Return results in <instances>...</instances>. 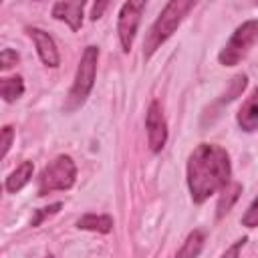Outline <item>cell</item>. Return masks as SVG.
Here are the masks:
<instances>
[{
    "mask_svg": "<svg viewBox=\"0 0 258 258\" xmlns=\"http://www.w3.org/2000/svg\"><path fill=\"white\" fill-rule=\"evenodd\" d=\"M246 242H248V238L246 236H242L240 240H236L230 248H226V252L220 256V258H240V252H242V248L246 246Z\"/></svg>",
    "mask_w": 258,
    "mask_h": 258,
    "instance_id": "20",
    "label": "cell"
},
{
    "mask_svg": "<svg viewBox=\"0 0 258 258\" xmlns=\"http://www.w3.org/2000/svg\"><path fill=\"white\" fill-rule=\"evenodd\" d=\"M258 40V18H250L242 22L230 36V40L224 44V48L218 54L220 64L224 67H236L250 50V46Z\"/></svg>",
    "mask_w": 258,
    "mask_h": 258,
    "instance_id": "5",
    "label": "cell"
},
{
    "mask_svg": "<svg viewBox=\"0 0 258 258\" xmlns=\"http://www.w3.org/2000/svg\"><path fill=\"white\" fill-rule=\"evenodd\" d=\"M79 230H89L97 234H109L113 230V218L107 214H85L77 220Z\"/></svg>",
    "mask_w": 258,
    "mask_h": 258,
    "instance_id": "11",
    "label": "cell"
},
{
    "mask_svg": "<svg viewBox=\"0 0 258 258\" xmlns=\"http://www.w3.org/2000/svg\"><path fill=\"white\" fill-rule=\"evenodd\" d=\"M240 222L246 228H258V196L252 200V204L248 206V210L244 212V216H242Z\"/></svg>",
    "mask_w": 258,
    "mask_h": 258,
    "instance_id": "16",
    "label": "cell"
},
{
    "mask_svg": "<svg viewBox=\"0 0 258 258\" xmlns=\"http://www.w3.org/2000/svg\"><path fill=\"white\" fill-rule=\"evenodd\" d=\"M145 129H147V143L153 153H159L167 141V123L163 117V109L157 101H153L145 113Z\"/></svg>",
    "mask_w": 258,
    "mask_h": 258,
    "instance_id": "7",
    "label": "cell"
},
{
    "mask_svg": "<svg viewBox=\"0 0 258 258\" xmlns=\"http://www.w3.org/2000/svg\"><path fill=\"white\" fill-rule=\"evenodd\" d=\"M194 8V0H171L163 6L159 16L149 26L145 40H143V58L149 60L153 52L177 30L181 20L187 16V12Z\"/></svg>",
    "mask_w": 258,
    "mask_h": 258,
    "instance_id": "2",
    "label": "cell"
},
{
    "mask_svg": "<svg viewBox=\"0 0 258 258\" xmlns=\"http://www.w3.org/2000/svg\"><path fill=\"white\" fill-rule=\"evenodd\" d=\"M242 194V185L240 183H228L224 189H222V196H220V202H218V218H222L224 214L230 212V208L234 206V202L238 200V196Z\"/></svg>",
    "mask_w": 258,
    "mask_h": 258,
    "instance_id": "15",
    "label": "cell"
},
{
    "mask_svg": "<svg viewBox=\"0 0 258 258\" xmlns=\"http://www.w3.org/2000/svg\"><path fill=\"white\" fill-rule=\"evenodd\" d=\"M32 171H34L32 161H22V163H20L8 177H6V183H4L6 191H8V194H16V191H20V189L30 181Z\"/></svg>",
    "mask_w": 258,
    "mask_h": 258,
    "instance_id": "12",
    "label": "cell"
},
{
    "mask_svg": "<svg viewBox=\"0 0 258 258\" xmlns=\"http://www.w3.org/2000/svg\"><path fill=\"white\" fill-rule=\"evenodd\" d=\"M18 52L16 50H12V48H4L2 52H0V69L2 71H8L10 67H14L16 62H18Z\"/></svg>",
    "mask_w": 258,
    "mask_h": 258,
    "instance_id": "18",
    "label": "cell"
},
{
    "mask_svg": "<svg viewBox=\"0 0 258 258\" xmlns=\"http://www.w3.org/2000/svg\"><path fill=\"white\" fill-rule=\"evenodd\" d=\"M97 60H99V48L97 46H87L81 54V60H79V67H77V75H75V81H73V87L67 95V101L62 105V109L67 113H73L77 111L85 101L87 97L91 95L93 91V85H95V77H97Z\"/></svg>",
    "mask_w": 258,
    "mask_h": 258,
    "instance_id": "3",
    "label": "cell"
},
{
    "mask_svg": "<svg viewBox=\"0 0 258 258\" xmlns=\"http://www.w3.org/2000/svg\"><path fill=\"white\" fill-rule=\"evenodd\" d=\"M24 93V81L22 77H6V79H0V95L6 103H14L22 97Z\"/></svg>",
    "mask_w": 258,
    "mask_h": 258,
    "instance_id": "14",
    "label": "cell"
},
{
    "mask_svg": "<svg viewBox=\"0 0 258 258\" xmlns=\"http://www.w3.org/2000/svg\"><path fill=\"white\" fill-rule=\"evenodd\" d=\"M204 242H206V234L204 230H194L187 234L183 246L179 248V252L175 254V258H198L202 248H204Z\"/></svg>",
    "mask_w": 258,
    "mask_h": 258,
    "instance_id": "13",
    "label": "cell"
},
{
    "mask_svg": "<svg viewBox=\"0 0 258 258\" xmlns=\"http://www.w3.org/2000/svg\"><path fill=\"white\" fill-rule=\"evenodd\" d=\"M26 32H28V36L32 38L40 60H42L46 67H50V69L58 67V64H60V54H58V48H56L54 38H52L46 30L36 28V26H28Z\"/></svg>",
    "mask_w": 258,
    "mask_h": 258,
    "instance_id": "8",
    "label": "cell"
},
{
    "mask_svg": "<svg viewBox=\"0 0 258 258\" xmlns=\"http://www.w3.org/2000/svg\"><path fill=\"white\" fill-rule=\"evenodd\" d=\"M77 179V165L71 155H56L38 175V196L71 189Z\"/></svg>",
    "mask_w": 258,
    "mask_h": 258,
    "instance_id": "4",
    "label": "cell"
},
{
    "mask_svg": "<svg viewBox=\"0 0 258 258\" xmlns=\"http://www.w3.org/2000/svg\"><path fill=\"white\" fill-rule=\"evenodd\" d=\"M62 208V204L60 202H56V204H52V206H48V208H42V210H36V216L32 218V222H30V226H38L44 218H48V216H52V214H56L58 210Z\"/></svg>",
    "mask_w": 258,
    "mask_h": 258,
    "instance_id": "19",
    "label": "cell"
},
{
    "mask_svg": "<svg viewBox=\"0 0 258 258\" xmlns=\"http://www.w3.org/2000/svg\"><path fill=\"white\" fill-rule=\"evenodd\" d=\"M143 10H145V2L143 0H129L119 10V16H117V36H119L123 52H129L131 46H133V40H135V34H137Z\"/></svg>",
    "mask_w": 258,
    "mask_h": 258,
    "instance_id": "6",
    "label": "cell"
},
{
    "mask_svg": "<svg viewBox=\"0 0 258 258\" xmlns=\"http://www.w3.org/2000/svg\"><path fill=\"white\" fill-rule=\"evenodd\" d=\"M236 123H238V127L242 131H248V133L258 129V87L252 91V95L238 109Z\"/></svg>",
    "mask_w": 258,
    "mask_h": 258,
    "instance_id": "10",
    "label": "cell"
},
{
    "mask_svg": "<svg viewBox=\"0 0 258 258\" xmlns=\"http://www.w3.org/2000/svg\"><path fill=\"white\" fill-rule=\"evenodd\" d=\"M12 139H14V127L12 125H4L2 127V157H6L10 145H12Z\"/></svg>",
    "mask_w": 258,
    "mask_h": 258,
    "instance_id": "21",
    "label": "cell"
},
{
    "mask_svg": "<svg viewBox=\"0 0 258 258\" xmlns=\"http://www.w3.org/2000/svg\"><path fill=\"white\" fill-rule=\"evenodd\" d=\"M107 6H109L107 2H99V4H95V6H93V12H91V20H99L101 14H103V10H105Z\"/></svg>",
    "mask_w": 258,
    "mask_h": 258,
    "instance_id": "22",
    "label": "cell"
},
{
    "mask_svg": "<svg viewBox=\"0 0 258 258\" xmlns=\"http://www.w3.org/2000/svg\"><path fill=\"white\" fill-rule=\"evenodd\" d=\"M83 10H85L83 0H69V2H56L50 14L56 20H62L64 24H69V28L77 32L83 26Z\"/></svg>",
    "mask_w": 258,
    "mask_h": 258,
    "instance_id": "9",
    "label": "cell"
},
{
    "mask_svg": "<svg viewBox=\"0 0 258 258\" xmlns=\"http://www.w3.org/2000/svg\"><path fill=\"white\" fill-rule=\"evenodd\" d=\"M246 75H236L234 79H232V83H230V91L224 95V99H222V103L224 101H232L236 95H240L242 91H244V87H246Z\"/></svg>",
    "mask_w": 258,
    "mask_h": 258,
    "instance_id": "17",
    "label": "cell"
},
{
    "mask_svg": "<svg viewBox=\"0 0 258 258\" xmlns=\"http://www.w3.org/2000/svg\"><path fill=\"white\" fill-rule=\"evenodd\" d=\"M230 155L222 145L200 143L187 157L185 179L194 204H204L210 196L230 183Z\"/></svg>",
    "mask_w": 258,
    "mask_h": 258,
    "instance_id": "1",
    "label": "cell"
}]
</instances>
